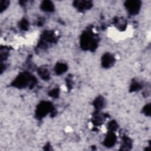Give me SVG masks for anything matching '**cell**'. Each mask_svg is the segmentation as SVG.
Returning <instances> with one entry per match:
<instances>
[{"mask_svg":"<svg viewBox=\"0 0 151 151\" xmlns=\"http://www.w3.org/2000/svg\"><path fill=\"white\" fill-rule=\"evenodd\" d=\"M74 5L76 7L80 10H85L87 9L90 8L92 4L90 1H77L74 2Z\"/></svg>","mask_w":151,"mask_h":151,"instance_id":"4","label":"cell"},{"mask_svg":"<svg viewBox=\"0 0 151 151\" xmlns=\"http://www.w3.org/2000/svg\"><path fill=\"white\" fill-rule=\"evenodd\" d=\"M115 141V136L113 134H110L107 136L105 143H106L107 145H114Z\"/></svg>","mask_w":151,"mask_h":151,"instance_id":"8","label":"cell"},{"mask_svg":"<svg viewBox=\"0 0 151 151\" xmlns=\"http://www.w3.org/2000/svg\"><path fill=\"white\" fill-rule=\"evenodd\" d=\"M150 106L148 105V106H146V108L145 109V112L146 114H149L150 113Z\"/></svg>","mask_w":151,"mask_h":151,"instance_id":"14","label":"cell"},{"mask_svg":"<svg viewBox=\"0 0 151 151\" xmlns=\"http://www.w3.org/2000/svg\"><path fill=\"white\" fill-rule=\"evenodd\" d=\"M95 41L92 39V37L89 34L86 33L82 36L81 44L82 46L84 49H87L89 47H95Z\"/></svg>","mask_w":151,"mask_h":151,"instance_id":"2","label":"cell"},{"mask_svg":"<svg viewBox=\"0 0 151 151\" xmlns=\"http://www.w3.org/2000/svg\"><path fill=\"white\" fill-rule=\"evenodd\" d=\"M42 8L44 11L51 12L54 10V5L52 2L49 1H43L42 4Z\"/></svg>","mask_w":151,"mask_h":151,"instance_id":"7","label":"cell"},{"mask_svg":"<svg viewBox=\"0 0 151 151\" xmlns=\"http://www.w3.org/2000/svg\"><path fill=\"white\" fill-rule=\"evenodd\" d=\"M40 74L41 76H42L43 78L44 79H47V77H49V74L48 73V70L45 69H42L40 70Z\"/></svg>","mask_w":151,"mask_h":151,"instance_id":"12","label":"cell"},{"mask_svg":"<svg viewBox=\"0 0 151 151\" xmlns=\"http://www.w3.org/2000/svg\"><path fill=\"white\" fill-rule=\"evenodd\" d=\"M125 6L129 12L132 14H137L141 7V2L138 1H129L125 3Z\"/></svg>","mask_w":151,"mask_h":151,"instance_id":"1","label":"cell"},{"mask_svg":"<svg viewBox=\"0 0 151 151\" xmlns=\"http://www.w3.org/2000/svg\"><path fill=\"white\" fill-rule=\"evenodd\" d=\"M21 24H22V28L24 29L27 28V22L26 21H22L21 22Z\"/></svg>","mask_w":151,"mask_h":151,"instance_id":"15","label":"cell"},{"mask_svg":"<svg viewBox=\"0 0 151 151\" xmlns=\"http://www.w3.org/2000/svg\"><path fill=\"white\" fill-rule=\"evenodd\" d=\"M9 5V2L8 1H1V4H0V6H1V11H3L7 8V7Z\"/></svg>","mask_w":151,"mask_h":151,"instance_id":"11","label":"cell"},{"mask_svg":"<svg viewBox=\"0 0 151 151\" xmlns=\"http://www.w3.org/2000/svg\"><path fill=\"white\" fill-rule=\"evenodd\" d=\"M95 105L97 109L102 108L103 106V99H102L101 97H99L98 99H97L95 100Z\"/></svg>","mask_w":151,"mask_h":151,"instance_id":"10","label":"cell"},{"mask_svg":"<svg viewBox=\"0 0 151 151\" xmlns=\"http://www.w3.org/2000/svg\"><path fill=\"white\" fill-rule=\"evenodd\" d=\"M109 129H111L112 130H114L116 129V127H117V125H116V123L113 122V121H112V122H111L109 123Z\"/></svg>","mask_w":151,"mask_h":151,"instance_id":"13","label":"cell"},{"mask_svg":"<svg viewBox=\"0 0 151 151\" xmlns=\"http://www.w3.org/2000/svg\"><path fill=\"white\" fill-rule=\"evenodd\" d=\"M51 94H52V96H54V95H56H56H57V90H55V91H51Z\"/></svg>","mask_w":151,"mask_h":151,"instance_id":"16","label":"cell"},{"mask_svg":"<svg viewBox=\"0 0 151 151\" xmlns=\"http://www.w3.org/2000/svg\"><path fill=\"white\" fill-rule=\"evenodd\" d=\"M66 69H67V67L66 65L63 64H59L57 66H56V73L58 74H61L65 72Z\"/></svg>","mask_w":151,"mask_h":151,"instance_id":"9","label":"cell"},{"mask_svg":"<svg viewBox=\"0 0 151 151\" xmlns=\"http://www.w3.org/2000/svg\"><path fill=\"white\" fill-rule=\"evenodd\" d=\"M50 109V105L47 103H42L38 107V115L41 116H44L45 114L49 112Z\"/></svg>","mask_w":151,"mask_h":151,"instance_id":"5","label":"cell"},{"mask_svg":"<svg viewBox=\"0 0 151 151\" xmlns=\"http://www.w3.org/2000/svg\"><path fill=\"white\" fill-rule=\"evenodd\" d=\"M28 77L25 74H22L18 78L15 80L14 82L15 86L18 87V88H21V87H24L27 85V82L28 80Z\"/></svg>","mask_w":151,"mask_h":151,"instance_id":"3","label":"cell"},{"mask_svg":"<svg viewBox=\"0 0 151 151\" xmlns=\"http://www.w3.org/2000/svg\"><path fill=\"white\" fill-rule=\"evenodd\" d=\"M114 62V58L113 57L111 56L110 54H106L103 57L102 63L104 67H109L110 66H111L113 64Z\"/></svg>","mask_w":151,"mask_h":151,"instance_id":"6","label":"cell"}]
</instances>
